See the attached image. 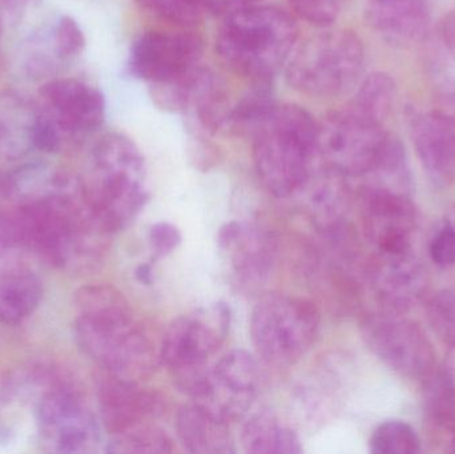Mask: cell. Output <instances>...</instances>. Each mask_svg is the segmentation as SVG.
Wrapping results in <instances>:
<instances>
[{
	"label": "cell",
	"instance_id": "cell-1",
	"mask_svg": "<svg viewBox=\"0 0 455 454\" xmlns=\"http://www.w3.org/2000/svg\"><path fill=\"white\" fill-rule=\"evenodd\" d=\"M10 196L27 247L59 271H98L111 248L114 232L101 220L80 178L42 164L12 171Z\"/></svg>",
	"mask_w": 455,
	"mask_h": 454
},
{
	"label": "cell",
	"instance_id": "cell-2",
	"mask_svg": "<svg viewBox=\"0 0 455 454\" xmlns=\"http://www.w3.org/2000/svg\"><path fill=\"white\" fill-rule=\"evenodd\" d=\"M74 335L80 351L101 370L127 380L151 378L162 359L127 299L111 285H87L75 295Z\"/></svg>",
	"mask_w": 455,
	"mask_h": 454
},
{
	"label": "cell",
	"instance_id": "cell-3",
	"mask_svg": "<svg viewBox=\"0 0 455 454\" xmlns=\"http://www.w3.org/2000/svg\"><path fill=\"white\" fill-rule=\"evenodd\" d=\"M80 181L93 210L114 234L128 228L149 200L143 155L122 133H107L93 144Z\"/></svg>",
	"mask_w": 455,
	"mask_h": 454
},
{
	"label": "cell",
	"instance_id": "cell-4",
	"mask_svg": "<svg viewBox=\"0 0 455 454\" xmlns=\"http://www.w3.org/2000/svg\"><path fill=\"white\" fill-rule=\"evenodd\" d=\"M253 162L264 188L275 197L294 196L318 156V123L296 104H277L253 133Z\"/></svg>",
	"mask_w": 455,
	"mask_h": 454
},
{
	"label": "cell",
	"instance_id": "cell-5",
	"mask_svg": "<svg viewBox=\"0 0 455 454\" xmlns=\"http://www.w3.org/2000/svg\"><path fill=\"white\" fill-rule=\"evenodd\" d=\"M299 37L296 20L277 7H251L226 16L216 50L230 71L269 82L289 60Z\"/></svg>",
	"mask_w": 455,
	"mask_h": 454
},
{
	"label": "cell",
	"instance_id": "cell-6",
	"mask_svg": "<svg viewBox=\"0 0 455 454\" xmlns=\"http://www.w3.org/2000/svg\"><path fill=\"white\" fill-rule=\"evenodd\" d=\"M363 64L365 50L355 32H323L293 51L286 67V82L309 98H339L360 82Z\"/></svg>",
	"mask_w": 455,
	"mask_h": 454
},
{
	"label": "cell",
	"instance_id": "cell-7",
	"mask_svg": "<svg viewBox=\"0 0 455 454\" xmlns=\"http://www.w3.org/2000/svg\"><path fill=\"white\" fill-rule=\"evenodd\" d=\"M31 381L39 388L35 416L44 447L55 453L96 452L100 445V428L74 376L44 370L34 373Z\"/></svg>",
	"mask_w": 455,
	"mask_h": 454
},
{
	"label": "cell",
	"instance_id": "cell-8",
	"mask_svg": "<svg viewBox=\"0 0 455 454\" xmlns=\"http://www.w3.org/2000/svg\"><path fill=\"white\" fill-rule=\"evenodd\" d=\"M320 314L310 301L286 293L262 296L251 317V338L257 354L267 364L289 368L315 343Z\"/></svg>",
	"mask_w": 455,
	"mask_h": 454
},
{
	"label": "cell",
	"instance_id": "cell-9",
	"mask_svg": "<svg viewBox=\"0 0 455 454\" xmlns=\"http://www.w3.org/2000/svg\"><path fill=\"white\" fill-rule=\"evenodd\" d=\"M232 312L226 303L203 307L171 323L163 339L160 359L175 383L210 367L211 357L226 343Z\"/></svg>",
	"mask_w": 455,
	"mask_h": 454
},
{
	"label": "cell",
	"instance_id": "cell-10",
	"mask_svg": "<svg viewBox=\"0 0 455 454\" xmlns=\"http://www.w3.org/2000/svg\"><path fill=\"white\" fill-rule=\"evenodd\" d=\"M389 136L384 125L345 107L318 123V156L345 178L368 175L376 167Z\"/></svg>",
	"mask_w": 455,
	"mask_h": 454
},
{
	"label": "cell",
	"instance_id": "cell-11",
	"mask_svg": "<svg viewBox=\"0 0 455 454\" xmlns=\"http://www.w3.org/2000/svg\"><path fill=\"white\" fill-rule=\"evenodd\" d=\"M361 331L369 349L403 378L427 380L435 372L432 343L416 323L387 312L365 317Z\"/></svg>",
	"mask_w": 455,
	"mask_h": 454
},
{
	"label": "cell",
	"instance_id": "cell-12",
	"mask_svg": "<svg viewBox=\"0 0 455 454\" xmlns=\"http://www.w3.org/2000/svg\"><path fill=\"white\" fill-rule=\"evenodd\" d=\"M204 43L186 28L144 32L131 48L128 68L149 84L168 82L200 66Z\"/></svg>",
	"mask_w": 455,
	"mask_h": 454
},
{
	"label": "cell",
	"instance_id": "cell-13",
	"mask_svg": "<svg viewBox=\"0 0 455 454\" xmlns=\"http://www.w3.org/2000/svg\"><path fill=\"white\" fill-rule=\"evenodd\" d=\"M259 383L256 360L248 352L235 349L210 367L207 378L192 402L207 408L227 423H235L251 410Z\"/></svg>",
	"mask_w": 455,
	"mask_h": 454
},
{
	"label": "cell",
	"instance_id": "cell-14",
	"mask_svg": "<svg viewBox=\"0 0 455 454\" xmlns=\"http://www.w3.org/2000/svg\"><path fill=\"white\" fill-rule=\"evenodd\" d=\"M37 106L64 143L95 132L106 117V101L100 91L77 79L45 83L40 88Z\"/></svg>",
	"mask_w": 455,
	"mask_h": 454
},
{
	"label": "cell",
	"instance_id": "cell-15",
	"mask_svg": "<svg viewBox=\"0 0 455 454\" xmlns=\"http://www.w3.org/2000/svg\"><path fill=\"white\" fill-rule=\"evenodd\" d=\"M363 221L368 239L379 252L411 250L417 211L408 194L371 187L363 192Z\"/></svg>",
	"mask_w": 455,
	"mask_h": 454
},
{
	"label": "cell",
	"instance_id": "cell-16",
	"mask_svg": "<svg viewBox=\"0 0 455 454\" xmlns=\"http://www.w3.org/2000/svg\"><path fill=\"white\" fill-rule=\"evenodd\" d=\"M101 424L111 436L156 418L163 412V399L140 383L101 370L96 380Z\"/></svg>",
	"mask_w": 455,
	"mask_h": 454
},
{
	"label": "cell",
	"instance_id": "cell-17",
	"mask_svg": "<svg viewBox=\"0 0 455 454\" xmlns=\"http://www.w3.org/2000/svg\"><path fill=\"white\" fill-rule=\"evenodd\" d=\"M218 244L245 283L264 282L275 263L277 244L267 229L249 221H229L218 234Z\"/></svg>",
	"mask_w": 455,
	"mask_h": 454
},
{
	"label": "cell",
	"instance_id": "cell-18",
	"mask_svg": "<svg viewBox=\"0 0 455 454\" xmlns=\"http://www.w3.org/2000/svg\"><path fill=\"white\" fill-rule=\"evenodd\" d=\"M411 138L419 162L433 183L449 186L455 180V119L440 109L411 116Z\"/></svg>",
	"mask_w": 455,
	"mask_h": 454
},
{
	"label": "cell",
	"instance_id": "cell-19",
	"mask_svg": "<svg viewBox=\"0 0 455 454\" xmlns=\"http://www.w3.org/2000/svg\"><path fill=\"white\" fill-rule=\"evenodd\" d=\"M425 274L411 250L379 252L371 266V284L382 306L389 312L403 311L424 292Z\"/></svg>",
	"mask_w": 455,
	"mask_h": 454
},
{
	"label": "cell",
	"instance_id": "cell-20",
	"mask_svg": "<svg viewBox=\"0 0 455 454\" xmlns=\"http://www.w3.org/2000/svg\"><path fill=\"white\" fill-rule=\"evenodd\" d=\"M345 176L323 165V171L310 173L296 195H302V205L318 231L342 226L349 207V188Z\"/></svg>",
	"mask_w": 455,
	"mask_h": 454
},
{
	"label": "cell",
	"instance_id": "cell-21",
	"mask_svg": "<svg viewBox=\"0 0 455 454\" xmlns=\"http://www.w3.org/2000/svg\"><path fill=\"white\" fill-rule=\"evenodd\" d=\"M366 16L374 31L395 45L419 42L429 27L425 0H368Z\"/></svg>",
	"mask_w": 455,
	"mask_h": 454
},
{
	"label": "cell",
	"instance_id": "cell-22",
	"mask_svg": "<svg viewBox=\"0 0 455 454\" xmlns=\"http://www.w3.org/2000/svg\"><path fill=\"white\" fill-rule=\"evenodd\" d=\"M37 117L35 101L15 91L0 93V163L19 162L35 149Z\"/></svg>",
	"mask_w": 455,
	"mask_h": 454
},
{
	"label": "cell",
	"instance_id": "cell-23",
	"mask_svg": "<svg viewBox=\"0 0 455 454\" xmlns=\"http://www.w3.org/2000/svg\"><path fill=\"white\" fill-rule=\"evenodd\" d=\"M176 434L188 452L230 454L235 452L229 423L202 405H184L176 415Z\"/></svg>",
	"mask_w": 455,
	"mask_h": 454
},
{
	"label": "cell",
	"instance_id": "cell-24",
	"mask_svg": "<svg viewBox=\"0 0 455 454\" xmlns=\"http://www.w3.org/2000/svg\"><path fill=\"white\" fill-rule=\"evenodd\" d=\"M241 445L251 454H299V434L275 413L262 410L251 416L241 431Z\"/></svg>",
	"mask_w": 455,
	"mask_h": 454
},
{
	"label": "cell",
	"instance_id": "cell-25",
	"mask_svg": "<svg viewBox=\"0 0 455 454\" xmlns=\"http://www.w3.org/2000/svg\"><path fill=\"white\" fill-rule=\"evenodd\" d=\"M42 298V282L29 269L2 277L0 324H20L36 311Z\"/></svg>",
	"mask_w": 455,
	"mask_h": 454
},
{
	"label": "cell",
	"instance_id": "cell-26",
	"mask_svg": "<svg viewBox=\"0 0 455 454\" xmlns=\"http://www.w3.org/2000/svg\"><path fill=\"white\" fill-rule=\"evenodd\" d=\"M397 87L395 80L385 72L369 75L355 92L349 107L358 114L384 125L395 106Z\"/></svg>",
	"mask_w": 455,
	"mask_h": 454
},
{
	"label": "cell",
	"instance_id": "cell-27",
	"mask_svg": "<svg viewBox=\"0 0 455 454\" xmlns=\"http://www.w3.org/2000/svg\"><path fill=\"white\" fill-rule=\"evenodd\" d=\"M275 106L269 82L254 83V87L230 109L227 125L237 135L253 136Z\"/></svg>",
	"mask_w": 455,
	"mask_h": 454
},
{
	"label": "cell",
	"instance_id": "cell-28",
	"mask_svg": "<svg viewBox=\"0 0 455 454\" xmlns=\"http://www.w3.org/2000/svg\"><path fill=\"white\" fill-rule=\"evenodd\" d=\"M28 255L31 251L27 247L15 211L0 210V279L28 269Z\"/></svg>",
	"mask_w": 455,
	"mask_h": 454
},
{
	"label": "cell",
	"instance_id": "cell-29",
	"mask_svg": "<svg viewBox=\"0 0 455 454\" xmlns=\"http://www.w3.org/2000/svg\"><path fill=\"white\" fill-rule=\"evenodd\" d=\"M107 452L115 454H156L172 452V440L167 432L144 423L114 434Z\"/></svg>",
	"mask_w": 455,
	"mask_h": 454
},
{
	"label": "cell",
	"instance_id": "cell-30",
	"mask_svg": "<svg viewBox=\"0 0 455 454\" xmlns=\"http://www.w3.org/2000/svg\"><path fill=\"white\" fill-rule=\"evenodd\" d=\"M136 4L159 20L176 28L197 26L204 15L205 0H135Z\"/></svg>",
	"mask_w": 455,
	"mask_h": 454
},
{
	"label": "cell",
	"instance_id": "cell-31",
	"mask_svg": "<svg viewBox=\"0 0 455 454\" xmlns=\"http://www.w3.org/2000/svg\"><path fill=\"white\" fill-rule=\"evenodd\" d=\"M373 454H414L421 450V440L417 432L403 421H385L377 426L371 437Z\"/></svg>",
	"mask_w": 455,
	"mask_h": 454
},
{
	"label": "cell",
	"instance_id": "cell-32",
	"mask_svg": "<svg viewBox=\"0 0 455 454\" xmlns=\"http://www.w3.org/2000/svg\"><path fill=\"white\" fill-rule=\"evenodd\" d=\"M425 407L430 418L441 426H455V388L446 372H435L427 378Z\"/></svg>",
	"mask_w": 455,
	"mask_h": 454
},
{
	"label": "cell",
	"instance_id": "cell-33",
	"mask_svg": "<svg viewBox=\"0 0 455 454\" xmlns=\"http://www.w3.org/2000/svg\"><path fill=\"white\" fill-rule=\"evenodd\" d=\"M427 317L437 335L455 346V288L443 291L430 300Z\"/></svg>",
	"mask_w": 455,
	"mask_h": 454
},
{
	"label": "cell",
	"instance_id": "cell-34",
	"mask_svg": "<svg viewBox=\"0 0 455 454\" xmlns=\"http://www.w3.org/2000/svg\"><path fill=\"white\" fill-rule=\"evenodd\" d=\"M50 32L51 37L58 48L59 56L64 64L74 60L84 50V34H83L79 24L69 16H60Z\"/></svg>",
	"mask_w": 455,
	"mask_h": 454
},
{
	"label": "cell",
	"instance_id": "cell-35",
	"mask_svg": "<svg viewBox=\"0 0 455 454\" xmlns=\"http://www.w3.org/2000/svg\"><path fill=\"white\" fill-rule=\"evenodd\" d=\"M296 15L307 23L328 27L341 15L347 0H289Z\"/></svg>",
	"mask_w": 455,
	"mask_h": 454
},
{
	"label": "cell",
	"instance_id": "cell-36",
	"mask_svg": "<svg viewBox=\"0 0 455 454\" xmlns=\"http://www.w3.org/2000/svg\"><path fill=\"white\" fill-rule=\"evenodd\" d=\"M149 242L154 250L155 260L171 255L180 245L181 234L173 224L160 221L149 229Z\"/></svg>",
	"mask_w": 455,
	"mask_h": 454
},
{
	"label": "cell",
	"instance_id": "cell-37",
	"mask_svg": "<svg viewBox=\"0 0 455 454\" xmlns=\"http://www.w3.org/2000/svg\"><path fill=\"white\" fill-rule=\"evenodd\" d=\"M432 260L440 267L455 264V227L446 224L430 244Z\"/></svg>",
	"mask_w": 455,
	"mask_h": 454
},
{
	"label": "cell",
	"instance_id": "cell-38",
	"mask_svg": "<svg viewBox=\"0 0 455 454\" xmlns=\"http://www.w3.org/2000/svg\"><path fill=\"white\" fill-rule=\"evenodd\" d=\"M31 0H0V21L3 26L16 21L23 15Z\"/></svg>",
	"mask_w": 455,
	"mask_h": 454
},
{
	"label": "cell",
	"instance_id": "cell-39",
	"mask_svg": "<svg viewBox=\"0 0 455 454\" xmlns=\"http://www.w3.org/2000/svg\"><path fill=\"white\" fill-rule=\"evenodd\" d=\"M261 0H205V4L213 12L223 13L227 16L235 11L256 5Z\"/></svg>",
	"mask_w": 455,
	"mask_h": 454
},
{
	"label": "cell",
	"instance_id": "cell-40",
	"mask_svg": "<svg viewBox=\"0 0 455 454\" xmlns=\"http://www.w3.org/2000/svg\"><path fill=\"white\" fill-rule=\"evenodd\" d=\"M440 35L445 44L446 50L455 59V11L449 12L445 18L441 20Z\"/></svg>",
	"mask_w": 455,
	"mask_h": 454
},
{
	"label": "cell",
	"instance_id": "cell-41",
	"mask_svg": "<svg viewBox=\"0 0 455 454\" xmlns=\"http://www.w3.org/2000/svg\"><path fill=\"white\" fill-rule=\"evenodd\" d=\"M15 391V378H11L5 373L0 372V410L8 404Z\"/></svg>",
	"mask_w": 455,
	"mask_h": 454
},
{
	"label": "cell",
	"instance_id": "cell-42",
	"mask_svg": "<svg viewBox=\"0 0 455 454\" xmlns=\"http://www.w3.org/2000/svg\"><path fill=\"white\" fill-rule=\"evenodd\" d=\"M136 279L143 284L149 285L152 283V267L151 264H141L136 268Z\"/></svg>",
	"mask_w": 455,
	"mask_h": 454
},
{
	"label": "cell",
	"instance_id": "cell-43",
	"mask_svg": "<svg viewBox=\"0 0 455 454\" xmlns=\"http://www.w3.org/2000/svg\"><path fill=\"white\" fill-rule=\"evenodd\" d=\"M445 372L455 388V346H453V349H451V354H449L448 367H446Z\"/></svg>",
	"mask_w": 455,
	"mask_h": 454
},
{
	"label": "cell",
	"instance_id": "cell-44",
	"mask_svg": "<svg viewBox=\"0 0 455 454\" xmlns=\"http://www.w3.org/2000/svg\"><path fill=\"white\" fill-rule=\"evenodd\" d=\"M3 28H4V26H3L2 21H0V37H2Z\"/></svg>",
	"mask_w": 455,
	"mask_h": 454
},
{
	"label": "cell",
	"instance_id": "cell-45",
	"mask_svg": "<svg viewBox=\"0 0 455 454\" xmlns=\"http://www.w3.org/2000/svg\"><path fill=\"white\" fill-rule=\"evenodd\" d=\"M451 452H455V437H454L453 444H451Z\"/></svg>",
	"mask_w": 455,
	"mask_h": 454
}]
</instances>
